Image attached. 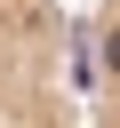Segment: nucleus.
I'll use <instances>...</instances> for the list:
<instances>
[{
    "label": "nucleus",
    "mask_w": 120,
    "mask_h": 128,
    "mask_svg": "<svg viewBox=\"0 0 120 128\" xmlns=\"http://www.w3.org/2000/svg\"><path fill=\"white\" fill-rule=\"evenodd\" d=\"M0 128H80L64 0H0Z\"/></svg>",
    "instance_id": "f257e3e1"
},
{
    "label": "nucleus",
    "mask_w": 120,
    "mask_h": 128,
    "mask_svg": "<svg viewBox=\"0 0 120 128\" xmlns=\"http://www.w3.org/2000/svg\"><path fill=\"white\" fill-rule=\"evenodd\" d=\"M88 128H120V0H88V32L72 40Z\"/></svg>",
    "instance_id": "f03ea898"
}]
</instances>
